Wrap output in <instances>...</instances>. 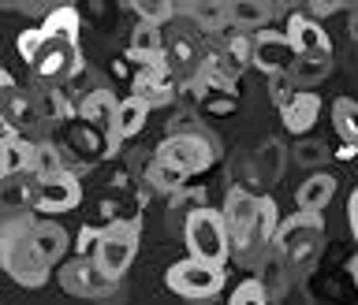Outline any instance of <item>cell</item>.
Segmentation results:
<instances>
[{
	"label": "cell",
	"instance_id": "obj_1",
	"mask_svg": "<svg viewBox=\"0 0 358 305\" xmlns=\"http://www.w3.org/2000/svg\"><path fill=\"white\" fill-rule=\"evenodd\" d=\"M30 228H34V216H8L0 220V272L8 279H15L19 287H30L38 290L49 283V272L52 268L41 261V253L34 250L30 242Z\"/></svg>",
	"mask_w": 358,
	"mask_h": 305
},
{
	"label": "cell",
	"instance_id": "obj_2",
	"mask_svg": "<svg viewBox=\"0 0 358 305\" xmlns=\"http://www.w3.org/2000/svg\"><path fill=\"white\" fill-rule=\"evenodd\" d=\"M183 239H187L190 261H201V265H213V268H224V261H228V253H231L228 228H224V220H220V209H209V205L187 212Z\"/></svg>",
	"mask_w": 358,
	"mask_h": 305
},
{
	"label": "cell",
	"instance_id": "obj_3",
	"mask_svg": "<svg viewBox=\"0 0 358 305\" xmlns=\"http://www.w3.org/2000/svg\"><path fill=\"white\" fill-rule=\"evenodd\" d=\"M321 242H324V220H321V212H295L291 220H284L276 228L273 250L284 257V265L306 268L313 257H317Z\"/></svg>",
	"mask_w": 358,
	"mask_h": 305
},
{
	"label": "cell",
	"instance_id": "obj_4",
	"mask_svg": "<svg viewBox=\"0 0 358 305\" xmlns=\"http://www.w3.org/2000/svg\"><path fill=\"white\" fill-rule=\"evenodd\" d=\"M134 253H138V220H116V223H108V228H101L94 265L105 279L120 283V279L127 276V268L134 265Z\"/></svg>",
	"mask_w": 358,
	"mask_h": 305
},
{
	"label": "cell",
	"instance_id": "obj_5",
	"mask_svg": "<svg viewBox=\"0 0 358 305\" xmlns=\"http://www.w3.org/2000/svg\"><path fill=\"white\" fill-rule=\"evenodd\" d=\"M153 161L179 172L183 179L206 172V168L217 161V145H213L209 134H168V138L153 149Z\"/></svg>",
	"mask_w": 358,
	"mask_h": 305
},
{
	"label": "cell",
	"instance_id": "obj_6",
	"mask_svg": "<svg viewBox=\"0 0 358 305\" xmlns=\"http://www.w3.org/2000/svg\"><path fill=\"white\" fill-rule=\"evenodd\" d=\"M257 205H262V198L243 186H231L224 198L220 220L228 228V242L235 250H257Z\"/></svg>",
	"mask_w": 358,
	"mask_h": 305
},
{
	"label": "cell",
	"instance_id": "obj_7",
	"mask_svg": "<svg viewBox=\"0 0 358 305\" xmlns=\"http://www.w3.org/2000/svg\"><path fill=\"white\" fill-rule=\"evenodd\" d=\"M164 283L172 295L179 298H190V302H206L213 295H220L224 287V268H213V265H201V261H176L172 268L164 272Z\"/></svg>",
	"mask_w": 358,
	"mask_h": 305
},
{
	"label": "cell",
	"instance_id": "obj_8",
	"mask_svg": "<svg viewBox=\"0 0 358 305\" xmlns=\"http://www.w3.org/2000/svg\"><path fill=\"white\" fill-rule=\"evenodd\" d=\"M34 123H41L34 97L8 71H0V131L11 138H22V131H30Z\"/></svg>",
	"mask_w": 358,
	"mask_h": 305
},
{
	"label": "cell",
	"instance_id": "obj_9",
	"mask_svg": "<svg viewBox=\"0 0 358 305\" xmlns=\"http://www.w3.org/2000/svg\"><path fill=\"white\" fill-rule=\"evenodd\" d=\"M250 64L265 71V78H287L295 67V49L280 30H257L250 38Z\"/></svg>",
	"mask_w": 358,
	"mask_h": 305
},
{
	"label": "cell",
	"instance_id": "obj_10",
	"mask_svg": "<svg viewBox=\"0 0 358 305\" xmlns=\"http://www.w3.org/2000/svg\"><path fill=\"white\" fill-rule=\"evenodd\" d=\"M34 75L41 78V82H64V78H71L83 71V52H78V41H52L45 38L41 41V52L34 56Z\"/></svg>",
	"mask_w": 358,
	"mask_h": 305
},
{
	"label": "cell",
	"instance_id": "obj_11",
	"mask_svg": "<svg viewBox=\"0 0 358 305\" xmlns=\"http://www.w3.org/2000/svg\"><path fill=\"white\" fill-rule=\"evenodd\" d=\"M284 38L291 41L295 49V60H321V64H332V41L317 22H310L302 11H291L287 15V30Z\"/></svg>",
	"mask_w": 358,
	"mask_h": 305
},
{
	"label": "cell",
	"instance_id": "obj_12",
	"mask_svg": "<svg viewBox=\"0 0 358 305\" xmlns=\"http://www.w3.org/2000/svg\"><path fill=\"white\" fill-rule=\"evenodd\" d=\"M83 201V186L75 175H56V179H38L34 183V212L45 216H60V212L78 209Z\"/></svg>",
	"mask_w": 358,
	"mask_h": 305
},
{
	"label": "cell",
	"instance_id": "obj_13",
	"mask_svg": "<svg viewBox=\"0 0 358 305\" xmlns=\"http://www.w3.org/2000/svg\"><path fill=\"white\" fill-rule=\"evenodd\" d=\"M60 287L67 290V295H75V298H105L120 283H112V279L101 276L94 261H67L60 268Z\"/></svg>",
	"mask_w": 358,
	"mask_h": 305
},
{
	"label": "cell",
	"instance_id": "obj_14",
	"mask_svg": "<svg viewBox=\"0 0 358 305\" xmlns=\"http://www.w3.org/2000/svg\"><path fill=\"white\" fill-rule=\"evenodd\" d=\"M116 105H120V97L112 94V89H94V94H86L83 101H78V119H83L86 127H94V134L108 138V145H112V119H116Z\"/></svg>",
	"mask_w": 358,
	"mask_h": 305
},
{
	"label": "cell",
	"instance_id": "obj_15",
	"mask_svg": "<svg viewBox=\"0 0 358 305\" xmlns=\"http://www.w3.org/2000/svg\"><path fill=\"white\" fill-rule=\"evenodd\" d=\"M30 242H34V250L41 253V261L49 268H56L67 253H71V235H67L64 223H52V220H34Z\"/></svg>",
	"mask_w": 358,
	"mask_h": 305
},
{
	"label": "cell",
	"instance_id": "obj_16",
	"mask_svg": "<svg viewBox=\"0 0 358 305\" xmlns=\"http://www.w3.org/2000/svg\"><path fill=\"white\" fill-rule=\"evenodd\" d=\"M317 116H321V97L313 94V89H299V94L280 108V119H284V127L291 134L310 131L313 123H317Z\"/></svg>",
	"mask_w": 358,
	"mask_h": 305
},
{
	"label": "cell",
	"instance_id": "obj_17",
	"mask_svg": "<svg viewBox=\"0 0 358 305\" xmlns=\"http://www.w3.org/2000/svg\"><path fill=\"white\" fill-rule=\"evenodd\" d=\"M34 183H38L34 175H15L0 183V220L34 212Z\"/></svg>",
	"mask_w": 358,
	"mask_h": 305
},
{
	"label": "cell",
	"instance_id": "obj_18",
	"mask_svg": "<svg viewBox=\"0 0 358 305\" xmlns=\"http://www.w3.org/2000/svg\"><path fill=\"white\" fill-rule=\"evenodd\" d=\"M145 119H150V105L138 97H123L120 105H116V119H112V145H120L123 138H134L142 127H145Z\"/></svg>",
	"mask_w": 358,
	"mask_h": 305
},
{
	"label": "cell",
	"instance_id": "obj_19",
	"mask_svg": "<svg viewBox=\"0 0 358 305\" xmlns=\"http://www.w3.org/2000/svg\"><path fill=\"white\" fill-rule=\"evenodd\" d=\"M30 164H34V145L27 138L4 134L0 138V183H8L15 175H30Z\"/></svg>",
	"mask_w": 358,
	"mask_h": 305
},
{
	"label": "cell",
	"instance_id": "obj_20",
	"mask_svg": "<svg viewBox=\"0 0 358 305\" xmlns=\"http://www.w3.org/2000/svg\"><path fill=\"white\" fill-rule=\"evenodd\" d=\"M332 194H336V179L329 172L310 175L306 183L295 190V212H324L329 201H332Z\"/></svg>",
	"mask_w": 358,
	"mask_h": 305
},
{
	"label": "cell",
	"instance_id": "obj_21",
	"mask_svg": "<svg viewBox=\"0 0 358 305\" xmlns=\"http://www.w3.org/2000/svg\"><path fill=\"white\" fill-rule=\"evenodd\" d=\"M30 175H34V179H56V175H75V172H71V164H67V156H64L60 145L38 142V145H34Z\"/></svg>",
	"mask_w": 358,
	"mask_h": 305
},
{
	"label": "cell",
	"instance_id": "obj_22",
	"mask_svg": "<svg viewBox=\"0 0 358 305\" xmlns=\"http://www.w3.org/2000/svg\"><path fill=\"white\" fill-rule=\"evenodd\" d=\"M38 30H41V38H52V41H78V11L71 4L52 8Z\"/></svg>",
	"mask_w": 358,
	"mask_h": 305
},
{
	"label": "cell",
	"instance_id": "obj_23",
	"mask_svg": "<svg viewBox=\"0 0 358 305\" xmlns=\"http://www.w3.org/2000/svg\"><path fill=\"white\" fill-rule=\"evenodd\" d=\"M131 56L142 64L150 60H161L164 56V34L161 27H145V22H138V27L131 30Z\"/></svg>",
	"mask_w": 358,
	"mask_h": 305
},
{
	"label": "cell",
	"instance_id": "obj_24",
	"mask_svg": "<svg viewBox=\"0 0 358 305\" xmlns=\"http://www.w3.org/2000/svg\"><path fill=\"white\" fill-rule=\"evenodd\" d=\"M332 127L355 149L358 145V101L355 97H336L332 101Z\"/></svg>",
	"mask_w": 358,
	"mask_h": 305
},
{
	"label": "cell",
	"instance_id": "obj_25",
	"mask_svg": "<svg viewBox=\"0 0 358 305\" xmlns=\"http://www.w3.org/2000/svg\"><path fill=\"white\" fill-rule=\"evenodd\" d=\"M273 4H265V0H239V4H228V22L231 27H262L265 30V22L273 19Z\"/></svg>",
	"mask_w": 358,
	"mask_h": 305
},
{
	"label": "cell",
	"instance_id": "obj_26",
	"mask_svg": "<svg viewBox=\"0 0 358 305\" xmlns=\"http://www.w3.org/2000/svg\"><path fill=\"white\" fill-rule=\"evenodd\" d=\"M179 11H183L187 19H194L201 30H224L228 27V4H220V0H213V4L198 0V4H183Z\"/></svg>",
	"mask_w": 358,
	"mask_h": 305
},
{
	"label": "cell",
	"instance_id": "obj_27",
	"mask_svg": "<svg viewBox=\"0 0 358 305\" xmlns=\"http://www.w3.org/2000/svg\"><path fill=\"white\" fill-rule=\"evenodd\" d=\"M131 11L138 15V22L145 27H164L168 19H176V4L172 0H131Z\"/></svg>",
	"mask_w": 358,
	"mask_h": 305
},
{
	"label": "cell",
	"instance_id": "obj_28",
	"mask_svg": "<svg viewBox=\"0 0 358 305\" xmlns=\"http://www.w3.org/2000/svg\"><path fill=\"white\" fill-rule=\"evenodd\" d=\"M34 108H38V119H45V123L71 116V105H67V97L60 89H41V94H34Z\"/></svg>",
	"mask_w": 358,
	"mask_h": 305
},
{
	"label": "cell",
	"instance_id": "obj_29",
	"mask_svg": "<svg viewBox=\"0 0 358 305\" xmlns=\"http://www.w3.org/2000/svg\"><path fill=\"white\" fill-rule=\"evenodd\" d=\"M276 228H280L276 201L273 198H262V205H257V246H262V250H273Z\"/></svg>",
	"mask_w": 358,
	"mask_h": 305
},
{
	"label": "cell",
	"instance_id": "obj_30",
	"mask_svg": "<svg viewBox=\"0 0 358 305\" xmlns=\"http://www.w3.org/2000/svg\"><path fill=\"white\" fill-rule=\"evenodd\" d=\"M262 276H265V279H257V283L265 287V295H280V290H284V257H280L276 250L265 257Z\"/></svg>",
	"mask_w": 358,
	"mask_h": 305
},
{
	"label": "cell",
	"instance_id": "obj_31",
	"mask_svg": "<svg viewBox=\"0 0 358 305\" xmlns=\"http://www.w3.org/2000/svg\"><path fill=\"white\" fill-rule=\"evenodd\" d=\"M145 179H150L153 190H183V183H187L179 172H172V168H164V164H157V161H150V168H145Z\"/></svg>",
	"mask_w": 358,
	"mask_h": 305
},
{
	"label": "cell",
	"instance_id": "obj_32",
	"mask_svg": "<svg viewBox=\"0 0 358 305\" xmlns=\"http://www.w3.org/2000/svg\"><path fill=\"white\" fill-rule=\"evenodd\" d=\"M228 305H268V295H265V287L257 283V279H246V283H239L231 290Z\"/></svg>",
	"mask_w": 358,
	"mask_h": 305
},
{
	"label": "cell",
	"instance_id": "obj_33",
	"mask_svg": "<svg viewBox=\"0 0 358 305\" xmlns=\"http://www.w3.org/2000/svg\"><path fill=\"white\" fill-rule=\"evenodd\" d=\"M329 156L332 153H329V145H324V142H299V149H295V161L302 168H321Z\"/></svg>",
	"mask_w": 358,
	"mask_h": 305
},
{
	"label": "cell",
	"instance_id": "obj_34",
	"mask_svg": "<svg viewBox=\"0 0 358 305\" xmlns=\"http://www.w3.org/2000/svg\"><path fill=\"white\" fill-rule=\"evenodd\" d=\"M41 41H45V38H41V30H38V27L22 30V34H19V41H15V45H19V56H22L27 64H34V56L41 52Z\"/></svg>",
	"mask_w": 358,
	"mask_h": 305
},
{
	"label": "cell",
	"instance_id": "obj_35",
	"mask_svg": "<svg viewBox=\"0 0 358 305\" xmlns=\"http://www.w3.org/2000/svg\"><path fill=\"white\" fill-rule=\"evenodd\" d=\"M97 242H101V228H86L78 231V246H75V253H78V261H94V250H97Z\"/></svg>",
	"mask_w": 358,
	"mask_h": 305
},
{
	"label": "cell",
	"instance_id": "obj_36",
	"mask_svg": "<svg viewBox=\"0 0 358 305\" xmlns=\"http://www.w3.org/2000/svg\"><path fill=\"white\" fill-rule=\"evenodd\" d=\"M268 94H273V105L276 108H284L287 101L299 94V86L291 82V78H268Z\"/></svg>",
	"mask_w": 358,
	"mask_h": 305
},
{
	"label": "cell",
	"instance_id": "obj_37",
	"mask_svg": "<svg viewBox=\"0 0 358 305\" xmlns=\"http://www.w3.org/2000/svg\"><path fill=\"white\" fill-rule=\"evenodd\" d=\"M340 8H343L340 0H329V4H324V0H313V4H306V11H302V15L313 22V19H329V15H336Z\"/></svg>",
	"mask_w": 358,
	"mask_h": 305
},
{
	"label": "cell",
	"instance_id": "obj_38",
	"mask_svg": "<svg viewBox=\"0 0 358 305\" xmlns=\"http://www.w3.org/2000/svg\"><path fill=\"white\" fill-rule=\"evenodd\" d=\"M168 131L172 134H201V123L190 116V112H183V116H176L172 123H168Z\"/></svg>",
	"mask_w": 358,
	"mask_h": 305
},
{
	"label": "cell",
	"instance_id": "obj_39",
	"mask_svg": "<svg viewBox=\"0 0 358 305\" xmlns=\"http://www.w3.org/2000/svg\"><path fill=\"white\" fill-rule=\"evenodd\" d=\"M262 172L268 179L280 175V145H265V149H262Z\"/></svg>",
	"mask_w": 358,
	"mask_h": 305
},
{
	"label": "cell",
	"instance_id": "obj_40",
	"mask_svg": "<svg viewBox=\"0 0 358 305\" xmlns=\"http://www.w3.org/2000/svg\"><path fill=\"white\" fill-rule=\"evenodd\" d=\"M347 223H351V235L358 242V186L351 190V198H347Z\"/></svg>",
	"mask_w": 358,
	"mask_h": 305
},
{
	"label": "cell",
	"instance_id": "obj_41",
	"mask_svg": "<svg viewBox=\"0 0 358 305\" xmlns=\"http://www.w3.org/2000/svg\"><path fill=\"white\" fill-rule=\"evenodd\" d=\"M351 38H355V45H358V11L351 15Z\"/></svg>",
	"mask_w": 358,
	"mask_h": 305
},
{
	"label": "cell",
	"instance_id": "obj_42",
	"mask_svg": "<svg viewBox=\"0 0 358 305\" xmlns=\"http://www.w3.org/2000/svg\"><path fill=\"white\" fill-rule=\"evenodd\" d=\"M351 276H355V287H358V257L351 261Z\"/></svg>",
	"mask_w": 358,
	"mask_h": 305
}]
</instances>
